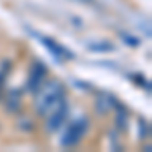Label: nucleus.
<instances>
[{
	"mask_svg": "<svg viewBox=\"0 0 152 152\" xmlns=\"http://www.w3.org/2000/svg\"><path fill=\"white\" fill-rule=\"evenodd\" d=\"M35 94H37V102H35L37 112L41 116H47L55 105L65 99V87L59 81H47L45 79V83L37 89Z\"/></svg>",
	"mask_w": 152,
	"mask_h": 152,
	"instance_id": "1",
	"label": "nucleus"
},
{
	"mask_svg": "<svg viewBox=\"0 0 152 152\" xmlns=\"http://www.w3.org/2000/svg\"><path fill=\"white\" fill-rule=\"evenodd\" d=\"M39 41H41V43L49 49V53H51L55 59H59V61H71V59H73V53H71L69 49L63 47V45H59L57 41H53L51 37L39 35Z\"/></svg>",
	"mask_w": 152,
	"mask_h": 152,
	"instance_id": "4",
	"label": "nucleus"
},
{
	"mask_svg": "<svg viewBox=\"0 0 152 152\" xmlns=\"http://www.w3.org/2000/svg\"><path fill=\"white\" fill-rule=\"evenodd\" d=\"M45 79H47V67H45L43 63H35V65H33V69H31V73H28L26 89L35 94L37 89L45 83Z\"/></svg>",
	"mask_w": 152,
	"mask_h": 152,
	"instance_id": "5",
	"label": "nucleus"
},
{
	"mask_svg": "<svg viewBox=\"0 0 152 152\" xmlns=\"http://www.w3.org/2000/svg\"><path fill=\"white\" fill-rule=\"evenodd\" d=\"M89 49H112V45H89Z\"/></svg>",
	"mask_w": 152,
	"mask_h": 152,
	"instance_id": "6",
	"label": "nucleus"
},
{
	"mask_svg": "<svg viewBox=\"0 0 152 152\" xmlns=\"http://www.w3.org/2000/svg\"><path fill=\"white\" fill-rule=\"evenodd\" d=\"M87 128H89V120H87V116L77 118L69 128L63 132V136H61V146L71 148V146L79 144V142L83 140V136L87 134Z\"/></svg>",
	"mask_w": 152,
	"mask_h": 152,
	"instance_id": "2",
	"label": "nucleus"
},
{
	"mask_svg": "<svg viewBox=\"0 0 152 152\" xmlns=\"http://www.w3.org/2000/svg\"><path fill=\"white\" fill-rule=\"evenodd\" d=\"M67 114H69V105L63 99L61 104H57L47 114V130L49 132H57V130L63 126V122L67 120Z\"/></svg>",
	"mask_w": 152,
	"mask_h": 152,
	"instance_id": "3",
	"label": "nucleus"
}]
</instances>
